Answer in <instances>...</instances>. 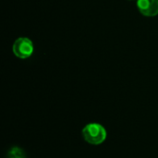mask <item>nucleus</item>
Listing matches in <instances>:
<instances>
[{
    "label": "nucleus",
    "instance_id": "obj_3",
    "mask_svg": "<svg viewBox=\"0 0 158 158\" xmlns=\"http://www.w3.org/2000/svg\"><path fill=\"white\" fill-rule=\"evenodd\" d=\"M137 7L145 17L158 15V0H137Z\"/></svg>",
    "mask_w": 158,
    "mask_h": 158
},
{
    "label": "nucleus",
    "instance_id": "obj_4",
    "mask_svg": "<svg viewBox=\"0 0 158 158\" xmlns=\"http://www.w3.org/2000/svg\"><path fill=\"white\" fill-rule=\"evenodd\" d=\"M7 158H26L23 150L19 147H13L7 154Z\"/></svg>",
    "mask_w": 158,
    "mask_h": 158
},
{
    "label": "nucleus",
    "instance_id": "obj_2",
    "mask_svg": "<svg viewBox=\"0 0 158 158\" xmlns=\"http://www.w3.org/2000/svg\"><path fill=\"white\" fill-rule=\"evenodd\" d=\"M34 47L31 40H30L27 37H19L18 38L12 46L13 54L20 58V59H26L30 57L33 53Z\"/></svg>",
    "mask_w": 158,
    "mask_h": 158
},
{
    "label": "nucleus",
    "instance_id": "obj_1",
    "mask_svg": "<svg viewBox=\"0 0 158 158\" xmlns=\"http://www.w3.org/2000/svg\"><path fill=\"white\" fill-rule=\"evenodd\" d=\"M82 136L90 144L98 145L106 139V131L101 124L90 123L83 128Z\"/></svg>",
    "mask_w": 158,
    "mask_h": 158
}]
</instances>
